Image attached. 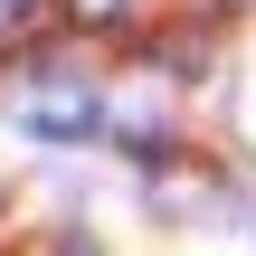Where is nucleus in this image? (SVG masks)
I'll return each mask as SVG.
<instances>
[{
  "instance_id": "nucleus-1",
  "label": "nucleus",
  "mask_w": 256,
  "mask_h": 256,
  "mask_svg": "<svg viewBox=\"0 0 256 256\" xmlns=\"http://www.w3.org/2000/svg\"><path fill=\"white\" fill-rule=\"evenodd\" d=\"M19 124H28L38 142H86V133L104 124V95H95L86 76H66V66H38V76L19 86Z\"/></svg>"
},
{
  "instance_id": "nucleus-2",
  "label": "nucleus",
  "mask_w": 256,
  "mask_h": 256,
  "mask_svg": "<svg viewBox=\"0 0 256 256\" xmlns=\"http://www.w3.org/2000/svg\"><path fill=\"white\" fill-rule=\"evenodd\" d=\"M66 10H76V19H86V28H114V19H124V10H133V0H66Z\"/></svg>"
},
{
  "instance_id": "nucleus-3",
  "label": "nucleus",
  "mask_w": 256,
  "mask_h": 256,
  "mask_svg": "<svg viewBox=\"0 0 256 256\" xmlns=\"http://www.w3.org/2000/svg\"><path fill=\"white\" fill-rule=\"evenodd\" d=\"M57 256H104V247H95V238H66V247H57Z\"/></svg>"
}]
</instances>
